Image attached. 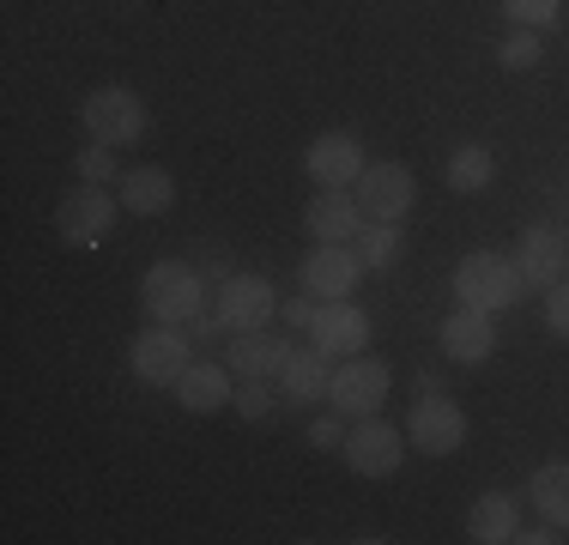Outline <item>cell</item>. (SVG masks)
<instances>
[{"label": "cell", "instance_id": "1", "mask_svg": "<svg viewBox=\"0 0 569 545\" xmlns=\"http://www.w3.org/2000/svg\"><path fill=\"white\" fill-rule=\"evenodd\" d=\"M140 309H146V321L188 327L200 309H212V285L200 279L194 261L164 255V261H152V267H146V279H140Z\"/></svg>", "mask_w": 569, "mask_h": 545}, {"label": "cell", "instance_id": "9", "mask_svg": "<svg viewBox=\"0 0 569 545\" xmlns=\"http://www.w3.org/2000/svg\"><path fill=\"white\" fill-rule=\"evenodd\" d=\"M406 448H412V443H406V430H395L382 413H376V418H358V425L346 430L340 455H346V467L358 473V479H395Z\"/></svg>", "mask_w": 569, "mask_h": 545}, {"label": "cell", "instance_id": "13", "mask_svg": "<svg viewBox=\"0 0 569 545\" xmlns=\"http://www.w3.org/2000/svg\"><path fill=\"white\" fill-rule=\"evenodd\" d=\"M363 164L370 158H363V140L351 128H328L303 146V170L316 188H351L363 176Z\"/></svg>", "mask_w": 569, "mask_h": 545}, {"label": "cell", "instance_id": "31", "mask_svg": "<svg viewBox=\"0 0 569 545\" xmlns=\"http://www.w3.org/2000/svg\"><path fill=\"white\" fill-rule=\"evenodd\" d=\"M546 327H551L558 339H569V272L546 291Z\"/></svg>", "mask_w": 569, "mask_h": 545}, {"label": "cell", "instance_id": "8", "mask_svg": "<svg viewBox=\"0 0 569 545\" xmlns=\"http://www.w3.org/2000/svg\"><path fill=\"white\" fill-rule=\"evenodd\" d=\"M351 195H358V207L370 225H400L418 200V176H412V164H400V158H376V164H363Z\"/></svg>", "mask_w": 569, "mask_h": 545}, {"label": "cell", "instance_id": "18", "mask_svg": "<svg viewBox=\"0 0 569 545\" xmlns=\"http://www.w3.org/2000/svg\"><path fill=\"white\" fill-rule=\"evenodd\" d=\"M370 225L358 207V195L351 188H316L309 195V207H303V230H309V242H358V230Z\"/></svg>", "mask_w": 569, "mask_h": 545}, {"label": "cell", "instance_id": "27", "mask_svg": "<svg viewBox=\"0 0 569 545\" xmlns=\"http://www.w3.org/2000/svg\"><path fill=\"white\" fill-rule=\"evenodd\" d=\"M73 170H79V182H98V188H116V182H121V164H116V146H103V140L79 146Z\"/></svg>", "mask_w": 569, "mask_h": 545}, {"label": "cell", "instance_id": "10", "mask_svg": "<svg viewBox=\"0 0 569 545\" xmlns=\"http://www.w3.org/2000/svg\"><path fill=\"white\" fill-rule=\"evenodd\" d=\"M212 309L230 334H249V327H267L279 316V291L267 272H230V279L212 291Z\"/></svg>", "mask_w": 569, "mask_h": 545}, {"label": "cell", "instance_id": "7", "mask_svg": "<svg viewBox=\"0 0 569 545\" xmlns=\"http://www.w3.org/2000/svg\"><path fill=\"white\" fill-rule=\"evenodd\" d=\"M395 388V370H388L376 351H358V358H340L333 364V382H328V406L346 418H376Z\"/></svg>", "mask_w": 569, "mask_h": 545}, {"label": "cell", "instance_id": "11", "mask_svg": "<svg viewBox=\"0 0 569 545\" xmlns=\"http://www.w3.org/2000/svg\"><path fill=\"white\" fill-rule=\"evenodd\" d=\"M363 255L351 249V242H316V249L303 255V267H297V279H303L309 297H321V304H333V297H351L363 279Z\"/></svg>", "mask_w": 569, "mask_h": 545}, {"label": "cell", "instance_id": "28", "mask_svg": "<svg viewBox=\"0 0 569 545\" xmlns=\"http://www.w3.org/2000/svg\"><path fill=\"white\" fill-rule=\"evenodd\" d=\"M509 24H527V31H551L563 19V0H503Z\"/></svg>", "mask_w": 569, "mask_h": 545}, {"label": "cell", "instance_id": "29", "mask_svg": "<svg viewBox=\"0 0 569 545\" xmlns=\"http://www.w3.org/2000/svg\"><path fill=\"white\" fill-rule=\"evenodd\" d=\"M346 413H321V418H309V430H303V443L316 448V455H340L346 448Z\"/></svg>", "mask_w": 569, "mask_h": 545}, {"label": "cell", "instance_id": "17", "mask_svg": "<svg viewBox=\"0 0 569 545\" xmlns=\"http://www.w3.org/2000/svg\"><path fill=\"white\" fill-rule=\"evenodd\" d=\"M176 400H182V413H194V418H212V413H224L230 400H237V376H230V364L224 358H194L182 376H176Z\"/></svg>", "mask_w": 569, "mask_h": 545}, {"label": "cell", "instance_id": "15", "mask_svg": "<svg viewBox=\"0 0 569 545\" xmlns=\"http://www.w3.org/2000/svg\"><path fill=\"white\" fill-rule=\"evenodd\" d=\"M437 346H442V358L449 364H491V351H497V316L491 309H467V304H455V316L437 327Z\"/></svg>", "mask_w": 569, "mask_h": 545}, {"label": "cell", "instance_id": "6", "mask_svg": "<svg viewBox=\"0 0 569 545\" xmlns=\"http://www.w3.org/2000/svg\"><path fill=\"white\" fill-rule=\"evenodd\" d=\"M194 364V339H188V327H170V321H152L133 334L128 346V370L146 382V388H176V376Z\"/></svg>", "mask_w": 569, "mask_h": 545}, {"label": "cell", "instance_id": "3", "mask_svg": "<svg viewBox=\"0 0 569 545\" xmlns=\"http://www.w3.org/2000/svg\"><path fill=\"white\" fill-rule=\"evenodd\" d=\"M449 291H455V304H467V309H491V316H503L509 304H521L527 285H521V267H515V255L479 249V255H467V261L455 267Z\"/></svg>", "mask_w": 569, "mask_h": 545}, {"label": "cell", "instance_id": "22", "mask_svg": "<svg viewBox=\"0 0 569 545\" xmlns=\"http://www.w3.org/2000/svg\"><path fill=\"white\" fill-rule=\"evenodd\" d=\"M442 182L455 188V195H485V188L497 182V152L485 140H467V146H455L449 164H442Z\"/></svg>", "mask_w": 569, "mask_h": 545}, {"label": "cell", "instance_id": "20", "mask_svg": "<svg viewBox=\"0 0 569 545\" xmlns=\"http://www.w3.org/2000/svg\"><path fill=\"white\" fill-rule=\"evenodd\" d=\"M467 539L472 545H515L521 539V497H515V490H485V497H472Z\"/></svg>", "mask_w": 569, "mask_h": 545}, {"label": "cell", "instance_id": "23", "mask_svg": "<svg viewBox=\"0 0 569 545\" xmlns=\"http://www.w3.org/2000/svg\"><path fill=\"white\" fill-rule=\"evenodd\" d=\"M527 497H533L539 522L569 527V460H539V467L527 473Z\"/></svg>", "mask_w": 569, "mask_h": 545}, {"label": "cell", "instance_id": "12", "mask_svg": "<svg viewBox=\"0 0 569 545\" xmlns=\"http://www.w3.org/2000/svg\"><path fill=\"white\" fill-rule=\"evenodd\" d=\"M370 309L351 304V297H333V304L316 309V321H309V346H321L328 358H358V351H370Z\"/></svg>", "mask_w": 569, "mask_h": 545}, {"label": "cell", "instance_id": "16", "mask_svg": "<svg viewBox=\"0 0 569 545\" xmlns=\"http://www.w3.org/2000/svg\"><path fill=\"white\" fill-rule=\"evenodd\" d=\"M291 351L297 346L284 334H273V327H249V334H230L224 339V364H230V376H237V382H249V376L279 382V370H284Z\"/></svg>", "mask_w": 569, "mask_h": 545}, {"label": "cell", "instance_id": "26", "mask_svg": "<svg viewBox=\"0 0 569 545\" xmlns=\"http://www.w3.org/2000/svg\"><path fill=\"white\" fill-rule=\"evenodd\" d=\"M279 388H267L261 376H249V382H237V400H230V413L237 418H249V425H261V418H273L279 413Z\"/></svg>", "mask_w": 569, "mask_h": 545}, {"label": "cell", "instance_id": "2", "mask_svg": "<svg viewBox=\"0 0 569 545\" xmlns=\"http://www.w3.org/2000/svg\"><path fill=\"white\" fill-rule=\"evenodd\" d=\"M79 128H86V140H103V146H140L146 128H152V116H146V98L133 86H98L79 98Z\"/></svg>", "mask_w": 569, "mask_h": 545}, {"label": "cell", "instance_id": "19", "mask_svg": "<svg viewBox=\"0 0 569 545\" xmlns=\"http://www.w3.org/2000/svg\"><path fill=\"white\" fill-rule=\"evenodd\" d=\"M328 382H333V358L321 346H297L279 370V400L309 413V406H328Z\"/></svg>", "mask_w": 569, "mask_h": 545}, {"label": "cell", "instance_id": "34", "mask_svg": "<svg viewBox=\"0 0 569 545\" xmlns=\"http://www.w3.org/2000/svg\"><path fill=\"white\" fill-rule=\"evenodd\" d=\"M563 527H551V522H539V527H521V545H551Z\"/></svg>", "mask_w": 569, "mask_h": 545}, {"label": "cell", "instance_id": "14", "mask_svg": "<svg viewBox=\"0 0 569 545\" xmlns=\"http://www.w3.org/2000/svg\"><path fill=\"white\" fill-rule=\"evenodd\" d=\"M515 267H521L527 291H551L569 272V237L558 225H527L521 242H515Z\"/></svg>", "mask_w": 569, "mask_h": 545}, {"label": "cell", "instance_id": "5", "mask_svg": "<svg viewBox=\"0 0 569 545\" xmlns=\"http://www.w3.org/2000/svg\"><path fill=\"white\" fill-rule=\"evenodd\" d=\"M121 212H128L121 195H110V188H98V182H79L56 207V237L67 242V249H103Z\"/></svg>", "mask_w": 569, "mask_h": 545}, {"label": "cell", "instance_id": "24", "mask_svg": "<svg viewBox=\"0 0 569 545\" xmlns=\"http://www.w3.org/2000/svg\"><path fill=\"white\" fill-rule=\"evenodd\" d=\"M546 61V31H527V24H509V37L497 43V67L509 73H533Z\"/></svg>", "mask_w": 569, "mask_h": 545}, {"label": "cell", "instance_id": "21", "mask_svg": "<svg viewBox=\"0 0 569 545\" xmlns=\"http://www.w3.org/2000/svg\"><path fill=\"white\" fill-rule=\"evenodd\" d=\"M116 195L133 218H164L176 207V176L164 170V164H133V170H121Z\"/></svg>", "mask_w": 569, "mask_h": 545}, {"label": "cell", "instance_id": "32", "mask_svg": "<svg viewBox=\"0 0 569 545\" xmlns=\"http://www.w3.org/2000/svg\"><path fill=\"white\" fill-rule=\"evenodd\" d=\"M188 339H194V346H224V339H230V327L219 321V309H200V316L188 321Z\"/></svg>", "mask_w": 569, "mask_h": 545}, {"label": "cell", "instance_id": "33", "mask_svg": "<svg viewBox=\"0 0 569 545\" xmlns=\"http://www.w3.org/2000/svg\"><path fill=\"white\" fill-rule=\"evenodd\" d=\"M194 267H200V279H207L212 291H219V285L230 279V272H237V267H230V255H224V249H207V255H200Z\"/></svg>", "mask_w": 569, "mask_h": 545}, {"label": "cell", "instance_id": "25", "mask_svg": "<svg viewBox=\"0 0 569 545\" xmlns=\"http://www.w3.org/2000/svg\"><path fill=\"white\" fill-rule=\"evenodd\" d=\"M358 242H363V267L370 272H388V267H400V255H406V237H400V225H363L358 230Z\"/></svg>", "mask_w": 569, "mask_h": 545}, {"label": "cell", "instance_id": "4", "mask_svg": "<svg viewBox=\"0 0 569 545\" xmlns=\"http://www.w3.org/2000/svg\"><path fill=\"white\" fill-rule=\"evenodd\" d=\"M406 443L430 460H449L455 448L467 443V406H460L449 388H418L412 413H406Z\"/></svg>", "mask_w": 569, "mask_h": 545}, {"label": "cell", "instance_id": "30", "mask_svg": "<svg viewBox=\"0 0 569 545\" xmlns=\"http://www.w3.org/2000/svg\"><path fill=\"white\" fill-rule=\"evenodd\" d=\"M316 309H321V297L297 291V297H284V304H279V321L291 327V334H309V321H316Z\"/></svg>", "mask_w": 569, "mask_h": 545}]
</instances>
